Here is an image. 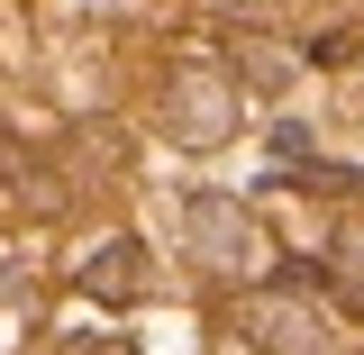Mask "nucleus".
<instances>
[{"mask_svg":"<svg viewBox=\"0 0 364 355\" xmlns=\"http://www.w3.org/2000/svg\"><path fill=\"white\" fill-rule=\"evenodd\" d=\"M310 292L318 282H291V273L264 282V292L246 301V337H255L264 355H346V337L328 328V310H318Z\"/></svg>","mask_w":364,"mask_h":355,"instance_id":"nucleus-1","label":"nucleus"},{"mask_svg":"<svg viewBox=\"0 0 364 355\" xmlns=\"http://www.w3.org/2000/svg\"><path fill=\"white\" fill-rule=\"evenodd\" d=\"M182 246L210 273H255V255H264L255 219H246L237 201H219V191H191V201H182Z\"/></svg>","mask_w":364,"mask_h":355,"instance_id":"nucleus-2","label":"nucleus"},{"mask_svg":"<svg viewBox=\"0 0 364 355\" xmlns=\"http://www.w3.org/2000/svg\"><path fill=\"white\" fill-rule=\"evenodd\" d=\"M136 265H146V255H136L128 237H119V246H100V255L82 265V282L100 292V301H136Z\"/></svg>","mask_w":364,"mask_h":355,"instance_id":"nucleus-3","label":"nucleus"},{"mask_svg":"<svg viewBox=\"0 0 364 355\" xmlns=\"http://www.w3.org/2000/svg\"><path fill=\"white\" fill-rule=\"evenodd\" d=\"M173 100H182V119H191L182 137H228V91L210 83V73H191V83H182Z\"/></svg>","mask_w":364,"mask_h":355,"instance_id":"nucleus-4","label":"nucleus"},{"mask_svg":"<svg viewBox=\"0 0 364 355\" xmlns=\"http://www.w3.org/2000/svg\"><path fill=\"white\" fill-rule=\"evenodd\" d=\"M355 310H364V282H355Z\"/></svg>","mask_w":364,"mask_h":355,"instance_id":"nucleus-5","label":"nucleus"}]
</instances>
